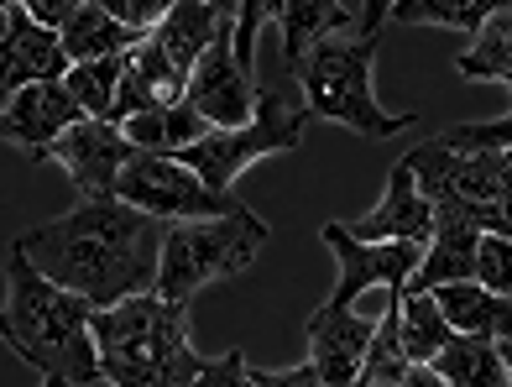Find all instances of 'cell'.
Returning <instances> with one entry per match:
<instances>
[{
    "label": "cell",
    "mask_w": 512,
    "mask_h": 387,
    "mask_svg": "<svg viewBox=\"0 0 512 387\" xmlns=\"http://www.w3.org/2000/svg\"><path fill=\"white\" fill-rule=\"evenodd\" d=\"M16 241L53 283H63L68 293H84L95 309H115L136 293H157L168 220L105 194L84 199L79 210L37 225V231H21Z\"/></svg>",
    "instance_id": "6da1fadb"
},
{
    "label": "cell",
    "mask_w": 512,
    "mask_h": 387,
    "mask_svg": "<svg viewBox=\"0 0 512 387\" xmlns=\"http://www.w3.org/2000/svg\"><path fill=\"white\" fill-rule=\"evenodd\" d=\"M95 304L84 293H68L53 283L21 241L6 246V346L21 351V361H32L42 377H68L74 387L100 382V346H95Z\"/></svg>",
    "instance_id": "7a4b0ae2"
},
{
    "label": "cell",
    "mask_w": 512,
    "mask_h": 387,
    "mask_svg": "<svg viewBox=\"0 0 512 387\" xmlns=\"http://www.w3.org/2000/svg\"><path fill=\"white\" fill-rule=\"evenodd\" d=\"M100 372L110 387H194L209 361L189 340V304H168L162 293L95 314Z\"/></svg>",
    "instance_id": "3957f363"
},
{
    "label": "cell",
    "mask_w": 512,
    "mask_h": 387,
    "mask_svg": "<svg viewBox=\"0 0 512 387\" xmlns=\"http://www.w3.org/2000/svg\"><path fill=\"white\" fill-rule=\"evenodd\" d=\"M377 42L382 32H361V37H324L309 48V58L293 68L304 84V100L314 116L351 126L356 136H398L403 126L418 121V110H387L371 89V63H377Z\"/></svg>",
    "instance_id": "277c9868"
},
{
    "label": "cell",
    "mask_w": 512,
    "mask_h": 387,
    "mask_svg": "<svg viewBox=\"0 0 512 387\" xmlns=\"http://www.w3.org/2000/svg\"><path fill=\"white\" fill-rule=\"evenodd\" d=\"M309 116H314V110L304 100V84H298V74L288 68V74L256 84V116L246 126L209 131L204 142L183 147L178 157L204 178L209 189L230 194V189H236V178L251 163H262V157H272V152H298V147H304V121Z\"/></svg>",
    "instance_id": "5b68a950"
},
{
    "label": "cell",
    "mask_w": 512,
    "mask_h": 387,
    "mask_svg": "<svg viewBox=\"0 0 512 387\" xmlns=\"http://www.w3.org/2000/svg\"><path fill=\"white\" fill-rule=\"evenodd\" d=\"M267 241H272L267 220L251 215L246 204L236 215H215V220H178L168 225V241H162L157 293L168 304H189L204 283L246 272L262 257Z\"/></svg>",
    "instance_id": "8992f818"
},
{
    "label": "cell",
    "mask_w": 512,
    "mask_h": 387,
    "mask_svg": "<svg viewBox=\"0 0 512 387\" xmlns=\"http://www.w3.org/2000/svg\"><path fill=\"white\" fill-rule=\"evenodd\" d=\"M418 184L434 199V210H455L476 220L481 231H497L512 199V152H460L450 142H424L408 152Z\"/></svg>",
    "instance_id": "52a82bcc"
},
{
    "label": "cell",
    "mask_w": 512,
    "mask_h": 387,
    "mask_svg": "<svg viewBox=\"0 0 512 387\" xmlns=\"http://www.w3.org/2000/svg\"><path fill=\"white\" fill-rule=\"evenodd\" d=\"M115 199L136 204V210H147L157 220H215V215H236L241 199L236 194H220L209 189L204 178L183 163V157H157V152H136L121 184H115Z\"/></svg>",
    "instance_id": "ba28073f"
},
{
    "label": "cell",
    "mask_w": 512,
    "mask_h": 387,
    "mask_svg": "<svg viewBox=\"0 0 512 387\" xmlns=\"http://www.w3.org/2000/svg\"><path fill=\"white\" fill-rule=\"evenodd\" d=\"M319 236L340 262V283L330 293V304H356L366 288H403L429 252L424 241H356L340 220H330Z\"/></svg>",
    "instance_id": "9c48e42d"
},
{
    "label": "cell",
    "mask_w": 512,
    "mask_h": 387,
    "mask_svg": "<svg viewBox=\"0 0 512 387\" xmlns=\"http://www.w3.org/2000/svg\"><path fill=\"white\" fill-rule=\"evenodd\" d=\"M189 105L204 110L215 131H236L256 116V79L251 68L236 58V21H225L220 37L209 42V53L194 63L189 74Z\"/></svg>",
    "instance_id": "30bf717a"
},
{
    "label": "cell",
    "mask_w": 512,
    "mask_h": 387,
    "mask_svg": "<svg viewBox=\"0 0 512 387\" xmlns=\"http://www.w3.org/2000/svg\"><path fill=\"white\" fill-rule=\"evenodd\" d=\"M53 163H63V173L74 178V189L84 199H105L115 194V184H121V173L126 163L136 157L131 147V136L121 121H95V116H84L79 126H68L58 142H53Z\"/></svg>",
    "instance_id": "8fae6325"
},
{
    "label": "cell",
    "mask_w": 512,
    "mask_h": 387,
    "mask_svg": "<svg viewBox=\"0 0 512 387\" xmlns=\"http://www.w3.org/2000/svg\"><path fill=\"white\" fill-rule=\"evenodd\" d=\"M84 121V105L68 95L63 79H42V84H27L6 95V110H0V136H6L11 147L32 152V163H48L53 142Z\"/></svg>",
    "instance_id": "7c38bea8"
},
{
    "label": "cell",
    "mask_w": 512,
    "mask_h": 387,
    "mask_svg": "<svg viewBox=\"0 0 512 387\" xmlns=\"http://www.w3.org/2000/svg\"><path fill=\"white\" fill-rule=\"evenodd\" d=\"M377 325L382 320H361L351 304H330V299L309 314V320H304L309 351H314L309 361L319 367L324 387H356L371 346H377Z\"/></svg>",
    "instance_id": "4fadbf2b"
},
{
    "label": "cell",
    "mask_w": 512,
    "mask_h": 387,
    "mask_svg": "<svg viewBox=\"0 0 512 387\" xmlns=\"http://www.w3.org/2000/svg\"><path fill=\"white\" fill-rule=\"evenodd\" d=\"M68 68H74V58L63 48V32L42 27L27 6L6 0V27H0V84H6V95L42 79H63Z\"/></svg>",
    "instance_id": "5bb4252c"
},
{
    "label": "cell",
    "mask_w": 512,
    "mask_h": 387,
    "mask_svg": "<svg viewBox=\"0 0 512 387\" xmlns=\"http://www.w3.org/2000/svg\"><path fill=\"white\" fill-rule=\"evenodd\" d=\"M434 225H439V210L434 199L424 194V184H418V168L403 163L387 173V194L377 199V210H371L366 220L345 225L356 241H434Z\"/></svg>",
    "instance_id": "9a60e30c"
},
{
    "label": "cell",
    "mask_w": 512,
    "mask_h": 387,
    "mask_svg": "<svg viewBox=\"0 0 512 387\" xmlns=\"http://www.w3.org/2000/svg\"><path fill=\"white\" fill-rule=\"evenodd\" d=\"M189 100V74L157 48V37H142L126 53V79H121V100H115V121H131L142 110H162Z\"/></svg>",
    "instance_id": "2e32d148"
},
{
    "label": "cell",
    "mask_w": 512,
    "mask_h": 387,
    "mask_svg": "<svg viewBox=\"0 0 512 387\" xmlns=\"http://www.w3.org/2000/svg\"><path fill=\"white\" fill-rule=\"evenodd\" d=\"M476 246H481V225L465 220L455 210H439V225H434V241L418 272L403 283V293H434L445 283H471L476 278Z\"/></svg>",
    "instance_id": "e0dca14e"
},
{
    "label": "cell",
    "mask_w": 512,
    "mask_h": 387,
    "mask_svg": "<svg viewBox=\"0 0 512 387\" xmlns=\"http://www.w3.org/2000/svg\"><path fill=\"white\" fill-rule=\"evenodd\" d=\"M439 309H445V320L455 335H486V340H512V299L502 293L481 288L476 278L471 283H445L434 288Z\"/></svg>",
    "instance_id": "ac0fdd59"
},
{
    "label": "cell",
    "mask_w": 512,
    "mask_h": 387,
    "mask_svg": "<svg viewBox=\"0 0 512 387\" xmlns=\"http://www.w3.org/2000/svg\"><path fill=\"white\" fill-rule=\"evenodd\" d=\"M121 126H126L136 152H157V157H178L183 147H194V142H204V136L215 131V121H209L204 110H194L189 100L162 105V110H142V116H131Z\"/></svg>",
    "instance_id": "d6986e66"
},
{
    "label": "cell",
    "mask_w": 512,
    "mask_h": 387,
    "mask_svg": "<svg viewBox=\"0 0 512 387\" xmlns=\"http://www.w3.org/2000/svg\"><path fill=\"white\" fill-rule=\"evenodd\" d=\"M225 21L230 16H220L209 0H178V6L168 11V21H162L152 37H157V48L183 68V74H194V63L209 53V42L220 37Z\"/></svg>",
    "instance_id": "ffe728a7"
},
{
    "label": "cell",
    "mask_w": 512,
    "mask_h": 387,
    "mask_svg": "<svg viewBox=\"0 0 512 387\" xmlns=\"http://www.w3.org/2000/svg\"><path fill=\"white\" fill-rule=\"evenodd\" d=\"M345 27H356V16L340 6V0H283V21H277V37H283V63L298 68L309 58L314 42L335 37Z\"/></svg>",
    "instance_id": "44dd1931"
},
{
    "label": "cell",
    "mask_w": 512,
    "mask_h": 387,
    "mask_svg": "<svg viewBox=\"0 0 512 387\" xmlns=\"http://www.w3.org/2000/svg\"><path fill=\"white\" fill-rule=\"evenodd\" d=\"M136 42H142V32H131L126 21H115L105 11V0H89V6L79 16H68L63 27V48L74 63H95V58H126Z\"/></svg>",
    "instance_id": "7402d4cb"
},
{
    "label": "cell",
    "mask_w": 512,
    "mask_h": 387,
    "mask_svg": "<svg viewBox=\"0 0 512 387\" xmlns=\"http://www.w3.org/2000/svg\"><path fill=\"white\" fill-rule=\"evenodd\" d=\"M434 367L450 387H507L502 340H486V335H455L450 346L434 356Z\"/></svg>",
    "instance_id": "603a6c76"
},
{
    "label": "cell",
    "mask_w": 512,
    "mask_h": 387,
    "mask_svg": "<svg viewBox=\"0 0 512 387\" xmlns=\"http://www.w3.org/2000/svg\"><path fill=\"white\" fill-rule=\"evenodd\" d=\"M455 74L471 79V84H502V89H512V6H502L476 32V42L455 58Z\"/></svg>",
    "instance_id": "cb8c5ba5"
},
{
    "label": "cell",
    "mask_w": 512,
    "mask_h": 387,
    "mask_svg": "<svg viewBox=\"0 0 512 387\" xmlns=\"http://www.w3.org/2000/svg\"><path fill=\"white\" fill-rule=\"evenodd\" d=\"M502 6H512V0H398L392 16H387V27H418V21H434V27L481 32Z\"/></svg>",
    "instance_id": "d4e9b609"
},
{
    "label": "cell",
    "mask_w": 512,
    "mask_h": 387,
    "mask_svg": "<svg viewBox=\"0 0 512 387\" xmlns=\"http://www.w3.org/2000/svg\"><path fill=\"white\" fill-rule=\"evenodd\" d=\"M121 79H126V58H95V63H74L63 74L68 95L84 105V116L115 121V100H121Z\"/></svg>",
    "instance_id": "484cf974"
},
{
    "label": "cell",
    "mask_w": 512,
    "mask_h": 387,
    "mask_svg": "<svg viewBox=\"0 0 512 387\" xmlns=\"http://www.w3.org/2000/svg\"><path fill=\"white\" fill-rule=\"evenodd\" d=\"M398 325H403V351L413 361H434L455 340V330H450V320H445V309H439L434 293H403Z\"/></svg>",
    "instance_id": "4316f807"
},
{
    "label": "cell",
    "mask_w": 512,
    "mask_h": 387,
    "mask_svg": "<svg viewBox=\"0 0 512 387\" xmlns=\"http://www.w3.org/2000/svg\"><path fill=\"white\" fill-rule=\"evenodd\" d=\"M283 21V0H241L236 11V58L251 68L256 63V42H262L267 27Z\"/></svg>",
    "instance_id": "83f0119b"
},
{
    "label": "cell",
    "mask_w": 512,
    "mask_h": 387,
    "mask_svg": "<svg viewBox=\"0 0 512 387\" xmlns=\"http://www.w3.org/2000/svg\"><path fill=\"white\" fill-rule=\"evenodd\" d=\"M476 283L512 299V241L497 236V231H481V246H476Z\"/></svg>",
    "instance_id": "f1b7e54d"
},
{
    "label": "cell",
    "mask_w": 512,
    "mask_h": 387,
    "mask_svg": "<svg viewBox=\"0 0 512 387\" xmlns=\"http://www.w3.org/2000/svg\"><path fill=\"white\" fill-rule=\"evenodd\" d=\"M439 142H450L460 152H512V116L502 121H476V126H450Z\"/></svg>",
    "instance_id": "f546056e"
},
{
    "label": "cell",
    "mask_w": 512,
    "mask_h": 387,
    "mask_svg": "<svg viewBox=\"0 0 512 387\" xmlns=\"http://www.w3.org/2000/svg\"><path fill=\"white\" fill-rule=\"evenodd\" d=\"M173 6H178V0H105V11L115 21H126L131 32H142V37H152L162 21H168Z\"/></svg>",
    "instance_id": "4dcf8cb0"
},
{
    "label": "cell",
    "mask_w": 512,
    "mask_h": 387,
    "mask_svg": "<svg viewBox=\"0 0 512 387\" xmlns=\"http://www.w3.org/2000/svg\"><path fill=\"white\" fill-rule=\"evenodd\" d=\"M194 387H256V372H251L246 351H225L194 377Z\"/></svg>",
    "instance_id": "1f68e13d"
},
{
    "label": "cell",
    "mask_w": 512,
    "mask_h": 387,
    "mask_svg": "<svg viewBox=\"0 0 512 387\" xmlns=\"http://www.w3.org/2000/svg\"><path fill=\"white\" fill-rule=\"evenodd\" d=\"M16 6H27L37 21H42V27H68V16H79L84 6H89V0H16Z\"/></svg>",
    "instance_id": "d6a6232c"
},
{
    "label": "cell",
    "mask_w": 512,
    "mask_h": 387,
    "mask_svg": "<svg viewBox=\"0 0 512 387\" xmlns=\"http://www.w3.org/2000/svg\"><path fill=\"white\" fill-rule=\"evenodd\" d=\"M256 387H324V377L314 361H304V367H288V372H256Z\"/></svg>",
    "instance_id": "836d02e7"
},
{
    "label": "cell",
    "mask_w": 512,
    "mask_h": 387,
    "mask_svg": "<svg viewBox=\"0 0 512 387\" xmlns=\"http://www.w3.org/2000/svg\"><path fill=\"white\" fill-rule=\"evenodd\" d=\"M392 6H398V0H366V6H361V32H382Z\"/></svg>",
    "instance_id": "e575fe53"
},
{
    "label": "cell",
    "mask_w": 512,
    "mask_h": 387,
    "mask_svg": "<svg viewBox=\"0 0 512 387\" xmlns=\"http://www.w3.org/2000/svg\"><path fill=\"white\" fill-rule=\"evenodd\" d=\"M209 6H215L220 16H230V21H236V11H241V0H209Z\"/></svg>",
    "instance_id": "d590c367"
},
{
    "label": "cell",
    "mask_w": 512,
    "mask_h": 387,
    "mask_svg": "<svg viewBox=\"0 0 512 387\" xmlns=\"http://www.w3.org/2000/svg\"><path fill=\"white\" fill-rule=\"evenodd\" d=\"M502 356H507V387H512V340H502Z\"/></svg>",
    "instance_id": "8d00e7d4"
},
{
    "label": "cell",
    "mask_w": 512,
    "mask_h": 387,
    "mask_svg": "<svg viewBox=\"0 0 512 387\" xmlns=\"http://www.w3.org/2000/svg\"><path fill=\"white\" fill-rule=\"evenodd\" d=\"M42 387H74V382L68 377H42Z\"/></svg>",
    "instance_id": "74e56055"
},
{
    "label": "cell",
    "mask_w": 512,
    "mask_h": 387,
    "mask_svg": "<svg viewBox=\"0 0 512 387\" xmlns=\"http://www.w3.org/2000/svg\"><path fill=\"white\" fill-rule=\"evenodd\" d=\"M507 95H512V89H507Z\"/></svg>",
    "instance_id": "f35d334b"
}]
</instances>
